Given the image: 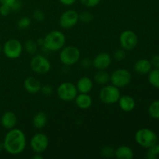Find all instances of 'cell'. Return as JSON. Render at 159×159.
Returning <instances> with one entry per match:
<instances>
[{
  "mask_svg": "<svg viewBox=\"0 0 159 159\" xmlns=\"http://www.w3.org/2000/svg\"><path fill=\"white\" fill-rule=\"evenodd\" d=\"M112 63V57L107 52L99 53L93 59V66L96 70H106Z\"/></svg>",
  "mask_w": 159,
  "mask_h": 159,
  "instance_id": "cell-13",
  "label": "cell"
},
{
  "mask_svg": "<svg viewBox=\"0 0 159 159\" xmlns=\"http://www.w3.org/2000/svg\"><path fill=\"white\" fill-rule=\"evenodd\" d=\"M30 67L36 74L45 75L51 71V64L45 56L40 54H35L30 61Z\"/></svg>",
  "mask_w": 159,
  "mask_h": 159,
  "instance_id": "cell-6",
  "label": "cell"
},
{
  "mask_svg": "<svg viewBox=\"0 0 159 159\" xmlns=\"http://www.w3.org/2000/svg\"><path fill=\"white\" fill-rule=\"evenodd\" d=\"M147 154H146V158L148 159H155L159 155V145L158 144H155V145L148 148Z\"/></svg>",
  "mask_w": 159,
  "mask_h": 159,
  "instance_id": "cell-26",
  "label": "cell"
},
{
  "mask_svg": "<svg viewBox=\"0 0 159 159\" xmlns=\"http://www.w3.org/2000/svg\"><path fill=\"white\" fill-rule=\"evenodd\" d=\"M79 22V13L74 9H68L61 15L59 25L63 29H71Z\"/></svg>",
  "mask_w": 159,
  "mask_h": 159,
  "instance_id": "cell-12",
  "label": "cell"
},
{
  "mask_svg": "<svg viewBox=\"0 0 159 159\" xmlns=\"http://www.w3.org/2000/svg\"><path fill=\"white\" fill-rule=\"evenodd\" d=\"M16 0H0V3L3 5H7V6H9L11 7L12 4H13Z\"/></svg>",
  "mask_w": 159,
  "mask_h": 159,
  "instance_id": "cell-39",
  "label": "cell"
},
{
  "mask_svg": "<svg viewBox=\"0 0 159 159\" xmlns=\"http://www.w3.org/2000/svg\"><path fill=\"white\" fill-rule=\"evenodd\" d=\"M38 48L39 47L37 45L36 40H33V39H28V40H26L24 43V47H23V48L26 51V53H28L29 54H31V55H34L35 54H37Z\"/></svg>",
  "mask_w": 159,
  "mask_h": 159,
  "instance_id": "cell-23",
  "label": "cell"
},
{
  "mask_svg": "<svg viewBox=\"0 0 159 159\" xmlns=\"http://www.w3.org/2000/svg\"><path fill=\"white\" fill-rule=\"evenodd\" d=\"M2 47L0 46V52H2Z\"/></svg>",
  "mask_w": 159,
  "mask_h": 159,
  "instance_id": "cell-43",
  "label": "cell"
},
{
  "mask_svg": "<svg viewBox=\"0 0 159 159\" xmlns=\"http://www.w3.org/2000/svg\"><path fill=\"white\" fill-rule=\"evenodd\" d=\"M62 5L64 6H72L75 3L76 0H58Z\"/></svg>",
  "mask_w": 159,
  "mask_h": 159,
  "instance_id": "cell-38",
  "label": "cell"
},
{
  "mask_svg": "<svg viewBox=\"0 0 159 159\" xmlns=\"http://www.w3.org/2000/svg\"><path fill=\"white\" fill-rule=\"evenodd\" d=\"M134 156L133 150L129 146L121 145L115 149L114 157L118 159H132Z\"/></svg>",
  "mask_w": 159,
  "mask_h": 159,
  "instance_id": "cell-20",
  "label": "cell"
},
{
  "mask_svg": "<svg viewBox=\"0 0 159 159\" xmlns=\"http://www.w3.org/2000/svg\"><path fill=\"white\" fill-rule=\"evenodd\" d=\"M148 113L151 117L159 119V100H155L148 107Z\"/></svg>",
  "mask_w": 159,
  "mask_h": 159,
  "instance_id": "cell-25",
  "label": "cell"
},
{
  "mask_svg": "<svg viewBox=\"0 0 159 159\" xmlns=\"http://www.w3.org/2000/svg\"><path fill=\"white\" fill-rule=\"evenodd\" d=\"M121 96L120 89L113 85H103L99 93V99L106 105H113L116 103Z\"/></svg>",
  "mask_w": 159,
  "mask_h": 159,
  "instance_id": "cell-4",
  "label": "cell"
},
{
  "mask_svg": "<svg viewBox=\"0 0 159 159\" xmlns=\"http://www.w3.org/2000/svg\"><path fill=\"white\" fill-rule=\"evenodd\" d=\"M36 42H37L38 47H43V38L40 37V38H38L36 40Z\"/></svg>",
  "mask_w": 159,
  "mask_h": 159,
  "instance_id": "cell-40",
  "label": "cell"
},
{
  "mask_svg": "<svg viewBox=\"0 0 159 159\" xmlns=\"http://www.w3.org/2000/svg\"><path fill=\"white\" fill-rule=\"evenodd\" d=\"M30 148L34 153H43L49 146V138L44 133H37L31 138Z\"/></svg>",
  "mask_w": 159,
  "mask_h": 159,
  "instance_id": "cell-11",
  "label": "cell"
},
{
  "mask_svg": "<svg viewBox=\"0 0 159 159\" xmlns=\"http://www.w3.org/2000/svg\"><path fill=\"white\" fill-rule=\"evenodd\" d=\"M32 16L34 18V20H35L36 21L43 22L45 19V14L42 10L37 9V10L34 11Z\"/></svg>",
  "mask_w": 159,
  "mask_h": 159,
  "instance_id": "cell-31",
  "label": "cell"
},
{
  "mask_svg": "<svg viewBox=\"0 0 159 159\" xmlns=\"http://www.w3.org/2000/svg\"><path fill=\"white\" fill-rule=\"evenodd\" d=\"M131 73L125 68L116 69L110 75V82L117 88H124L130 85L131 82Z\"/></svg>",
  "mask_w": 159,
  "mask_h": 159,
  "instance_id": "cell-9",
  "label": "cell"
},
{
  "mask_svg": "<svg viewBox=\"0 0 159 159\" xmlns=\"http://www.w3.org/2000/svg\"><path fill=\"white\" fill-rule=\"evenodd\" d=\"M17 116L15 113L12 111H6L2 114L1 117V124L6 130H11L15 128L17 124Z\"/></svg>",
  "mask_w": 159,
  "mask_h": 159,
  "instance_id": "cell-16",
  "label": "cell"
},
{
  "mask_svg": "<svg viewBox=\"0 0 159 159\" xmlns=\"http://www.w3.org/2000/svg\"><path fill=\"white\" fill-rule=\"evenodd\" d=\"M118 105L122 111L129 113L134 110L136 107V101L129 95H123L120 96L119 100H118Z\"/></svg>",
  "mask_w": 159,
  "mask_h": 159,
  "instance_id": "cell-15",
  "label": "cell"
},
{
  "mask_svg": "<svg viewBox=\"0 0 159 159\" xmlns=\"http://www.w3.org/2000/svg\"><path fill=\"white\" fill-rule=\"evenodd\" d=\"M43 158V157L41 155V153H34V155L33 156V158L34 159H42Z\"/></svg>",
  "mask_w": 159,
  "mask_h": 159,
  "instance_id": "cell-41",
  "label": "cell"
},
{
  "mask_svg": "<svg viewBox=\"0 0 159 159\" xmlns=\"http://www.w3.org/2000/svg\"><path fill=\"white\" fill-rule=\"evenodd\" d=\"M115 149L111 146H105L100 151V154L104 158H111L114 156Z\"/></svg>",
  "mask_w": 159,
  "mask_h": 159,
  "instance_id": "cell-29",
  "label": "cell"
},
{
  "mask_svg": "<svg viewBox=\"0 0 159 159\" xmlns=\"http://www.w3.org/2000/svg\"><path fill=\"white\" fill-rule=\"evenodd\" d=\"M66 37L60 30H52L43 37V47L50 51H59L65 46Z\"/></svg>",
  "mask_w": 159,
  "mask_h": 159,
  "instance_id": "cell-2",
  "label": "cell"
},
{
  "mask_svg": "<svg viewBox=\"0 0 159 159\" xmlns=\"http://www.w3.org/2000/svg\"><path fill=\"white\" fill-rule=\"evenodd\" d=\"M40 92H42L43 93V95H45V96H49L52 94L53 92H54V89H53V87L51 85H49V84H45V85H42Z\"/></svg>",
  "mask_w": 159,
  "mask_h": 159,
  "instance_id": "cell-34",
  "label": "cell"
},
{
  "mask_svg": "<svg viewBox=\"0 0 159 159\" xmlns=\"http://www.w3.org/2000/svg\"><path fill=\"white\" fill-rule=\"evenodd\" d=\"M93 79L99 85H105L110 82V75L106 70H97Z\"/></svg>",
  "mask_w": 159,
  "mask_h": 159,
  "instance_id": "cell-22",
  "label": "cell"
},
{
  "mask_svg": "<svg viewBox=\"0 0 159 159\" xmlns=\"http://www.w3.org/2000/svg\"><path fill=\"white\" fill-rule=\"evenodd\" d=\"M59 59L62 65L71 66L75 65L81 59V51L77 47L73 45L65 46L60 50Z\"/></svg>",
  "mask_w": 159,
  "mask_h": 159,
  "instance_id": "cell-3",
  "label": "cell"
},
{
  "mask_svg": "<svg viewBox=\"0 0 159 159\" xmlns=\"http://www.w3.org/2000/svg\"><path fill=\"white\" fill-rule=\"evenodd\" d=\"M12 12V9L9 6L7 5H3L1 4L0 6V15L2 16H7L10 14V12Z\"/></svg>",
  "mask_w": 159,
  "mask_h": 159,
  "instance_id": "cell-33",
  "label": "cell"
},
{
  "mask_svg": "<svg viewBox=\"0 0 159 159\" xmlns=\"http://www.w3.org/2000/svg\"><path fill=\"white\" fill-rule=\"evenodd\" d=\"M4 149V148H3V142H1L0 141V152H1L2 150H3Z\"/></svg>",
  "mask_w": 159,
  "mask_h": 159,
  "instance_id": "cell-42",
  "label": "cell"
},
{
  "mask_svg": "<svg viewBox=\"0 0 159 159\" xmlns=\"http://www.w3.org/2000/svg\"><path fill=\"white\" fill-rule=\"evenodd\" d=\"M93 20V14L89 11H83L79 13V21L84 23H89Z\"/></svg>",
  "mask_w": 159,
  "mask_h": 159,
  "instance_id": "cell-27",
  "label": "cell"
},
{
  "mask_svg": "<svg viewBox=\"0 0 159 159\" xmlns=\"http://www.w3.org/2000/svg\"><path fill=\"white\" fill-rule=\"evenodd\" d=\"M158 145H159V143H158Z\"/></svg>",
  "mask_w": 159,
  "mask_h": 159,
  "instance_id": "cell-44",
  "label": "cell"
},
{
  "mask_svg": "<svg viewBox=\"0 0 159 159\" xmlns=\"http://www.w3.org/2000/svg\"><path fill=\"white\" fill-rule=\"evenodd\" d=\"M78 93L79 92L76 85L71 82H62L57 88V97L65 102H71L75 100Z\"/></svg>",
  "mask_w": 159,
  "mask_h": 159,
  "instance_id": "cell-7",
  "label": "cell"
},
{
  "mask_svg": "<svg viewBox=\"0 0 159 159\" xmlns=\"http://www.w3.org/2000/svg\"><path fill=\"white\" fill-rule=\"evenodd\" d=\"M81 3L87 8H93L100 3L101 0H80Z\"/></svg>",
  "mask_w": 159,
  "mask_h": 159,
  "instance_id": "cell-32",
  "label": "cell"
},
{
  "mask_svg": "<svg viewBox=\"0 0 159 159\" xmlns=\"http://www.w3.org/2000/svg\"><path fill=\"white\" fill-rule=\"evenodd\" d=\"M75 102L81 110H88L93 105V99L89 93H78Z\"/></svg>",
  "mask_w": 159,
  "mask_h": 159,
  "instance_id": "cell-17",
  "label": "cell"
},
{
  "mask_svg": "<svg viewBox=\"0 0 159 159\" xmlns=\"http://www.w3.org/2000/svg\"><path fill=\"white\" fill-rule=\"evenodd\" d=\"M31 24V20L28 16H23L19 20L18 23H17V26L19 29L20 30H26L30 26Z\"/></svg>",
  "mask_w": 159,
  "mask_h": 159,
  "instance_id": "cell-28",
  "label": "cell"
},
{
  "mask_svg": "<svg viewBox=\"0 0 159 159\" xmlns=\"http://www.w3.org/2000/svg\"><path fill=\"white\" fill-rule=\"evenodd\" d=\"M113 58L117 61H122L126 58V51L123 48L118 49L113 53Z\"/></svg>",
  "mask_w": 159,
  "mask_h": 159,
  "instance_id": "cell-30",
  "label": "cell"
},
{
  "mask_svg": "<svg viewBox=\"0 0 159 159\" xmlns=\"http://www.w3.org/2000/svg\"><path fill=\"white\" fill-rule=\"evenodd\" d=\"M23 46L21 42L15 38L6 40L2 47V52L7 58L16 59L21 56Z\"/></svg>",
  "mask_w": 159,
  "mask_h": 159,
  "instance_id": "cell-8",
  "label": "cell"
},
{
  "mask_svg": "<svg viewBox=\"0 0 159 159\" xmlns=\"http://www.w3.org/2000/svg\"><path fill=\"white\" fill-rule=\"evenodd\" d=\"M148 82L153 87L159 89V68L151 70L148 73Z\"/></svg>",
  "mask_w": 159,
  "mask_h": 159,
  "instance_id": "cell-24",
  "label": "cell"
},
{
  "mask_svg": "<svg viewBox=\"0 0 159 159\" xmlns=\"http://www.w3.org/2000/svg\"><path fill=\"white\" fill-rule=\"evenodd\" d=\"M3 148L8 154L18 155L23 152L26 146V138L24 132L18 128L9 130L3 140Z\"/></svg>",
  "mask_w": 159,
  "mask_h": 159,
  "instance_id": "cell-1",
  "label": "cell"
},
{
  "mask_svg": "<svg viewBox=\"0 0 159 159\" xmlns=\"http://www.w3.org/2000/svg\"><path fill=\"white\" fill-rule=\"evenodd\" d=\"M152 65L150 61L145 58H141L137 61L134 65V70L139 75L148 74L152 70Z\"/></svg>",
  "mask_w": 159,
  "mask_h": 159,
  "instance_id": "cell-19",
  "label": "cell"
},
{
  "mask_svg": "<svg viewBox=\"0 0 159 159\" xmlns=\"http://www.w3.org/2000/svg\"><path fill=\"white\" fill-rule=\"evenodd\" d=\"M42 84L34 76H28L23 82V88L30 94H37L41 90Z\"/></svg>",
  "mask_w": 159,
  "mask_h": 159,
  "instance_id": "cell-14",
  "label": "cell"
},
{
  "mask_svg": "<svg viewBox=\"0 0 159 159\" xmlns=\"http://www.w3.org/2000/svg\"><path fill=\"white\" fill-rule=\"evenodd\" d=\"M151 64L155 68H159V54L153 56L151 60Z\"/></svg>",
  "mask_w": 159,
  "mask_h": 159,
  "instance_id": "cell-37",
  "label": "cell"
},
{
  "mask_svg": "<svg viewBox=\"0 0 159 159\" xmlns=\"http://www.w3.org/2000/svg\"><path fill=\"white\" fill-rule=\"evenodd\" d=\"M22 6H23V4H22L20 0H16L11 6V9H12V11H14V12H18V11H20L22 9Z\"/></svg>",
  "mask_w": 159,
  "mask_h": 159,
  "instance_id": "cell-36",
  "label": "cell"
},
{
  "mask_svg": "<svg viewBox=\"0 0 159 159\" xmlns=\"http://www.w3.org/2000/svg\"><path fill=\"white\" fill-rule=\"evenodd\" d=\"M120 45L125 51H132L137 47L138 37L136 33L130 30L123 31L119 37Z\"/></svg>",
  "mask_w": 159,
  "mask_h": 159,
  "instance_id": "cell-10",
  "label": "cell"
},
{
  "mask_svg": "<svg viewBox=\"0 0 159 159\" xmlns=\"http://www.w3.org/2000/svg\"><path fill=\"white\" fill-rule=\"evenodd\" d=\"M135 141L140 146L145 148L155 145L158 142V137L153 130L148 128L139 129L135 134Z\"/></svg>",
  "mask_w": 159,
  "mask_h": 159,
  "instance_id": "cell-5",
  "label": "cell"
},
{
  "mask_svg": "<svg viewBox=\"0 0 159 159\" xmlns=\"http://www.w3.org/2000/svg\"><path fill=\"white\" fill-rule=\"evenodd\" d=\"M33 126L37 129H42L46 126L48 123V116L43 111L36 113L32 120Z\"/></svg>",
  "mask_w": 159,
  "mask_h": 159,
  "instance_id": "cell-21",
  "label": "cell"
},
{
  "mask_svg": "<svg viewBox=\"0 0 159 159\" xmlns=\"http://www.w3.org/2000/svg\"><path fill=\"white\" fill-rule=\"evenodd\" d=\"M75 85L79 93H89L93 89V81L88 76H82Z\"/></svg>",
  "mask_w": 159,
  "mask_h": 159,
  "instance_id": "cell-18",
  "label": "cell"
},
{
  "mask_svg": "<svg viewBox=\"0 0 159 159\" xmlns=\"http://www.w3.org/2000/svg\"><path fill=\"white\" fill-rule=\"evenodd\" d=\"M81 66L85 69L90 68L93 66V60H91L89 57H84L81 60Z\"/></svg>",
  "mask_w": 159,
  "mask_h": 159,
  "instance_id": "cell-35",
  "label": "cell"
}]
</instances>
